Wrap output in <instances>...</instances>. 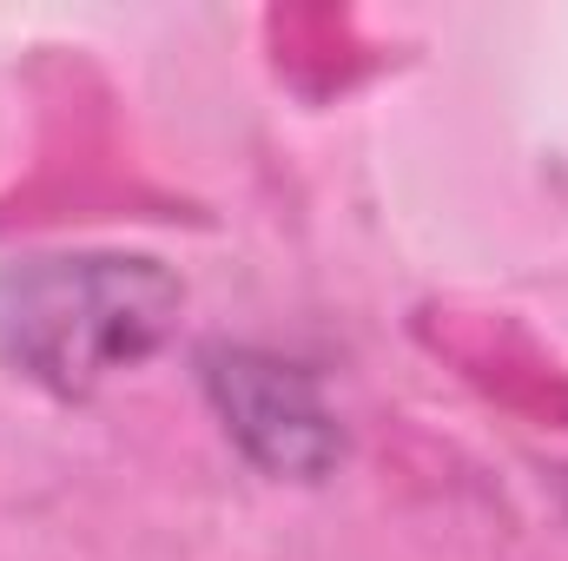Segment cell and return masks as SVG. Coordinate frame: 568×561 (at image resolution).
<instances>
[{
  "mask_svg": "<svg viewBox=\"0 0 568 561\" xmlns=\"http://www.w3.org/2000/svg\"><path fill=\"white\" fill-rule=\"evenodd\" d=\"M179 317V278L152 258H7L0 265V364L47 390H93L145 364Z\"/></svg>",
  "mask_w": 568,
  "mask_h": 561,
  "instance_id": "obj_1",
  "label": "cell"
},
{
  "mask_svg": "<svg viewBox=\"0 0 568 561\" xmlns=\"http://www.w3.org/2000/svg\"><path fill=\"white\" fill-rule=\"evenodd\" d=\"M199 384L212 397L219 422L232 429V442L265 469L291 482H317L337 469L344 456V429L337 410L324 404L317 377L284 364L272 350H245V344H212L199 357Z\"/></svg>",
  "mask_w": 568,
  "mask_h": 561,
  "instance_id": "obj_2",
  "label": "cell"
}]
</instances>
